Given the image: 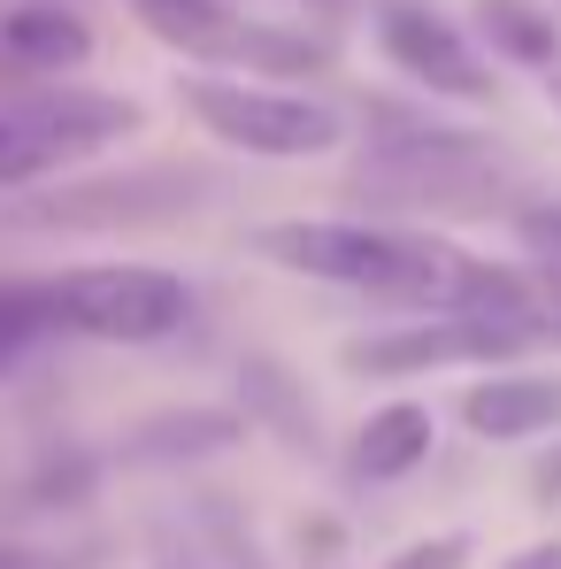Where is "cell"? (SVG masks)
<instances>
[{"label":"cell","mask_w":561,"mask_h":569,"mask_svg":"<svg viewBox=\"0 0 561 569\" xmlns=\"http://www.w3.org/2000/svg\"><path fill=\"white\" fill-rule=\"evenodd\" d=\"M300 547H308V555H331V547H339V523H300Z\"/></svg>","instance_id":"cell-22"},{"label":"cell","mask_w":561,"mask_h":569,"mask_svg":"<svg viewBox=\"0 0 561 569\" xmlns=\"http://www.w3.org/2000/svg\"><path fill=\"white\" fill-rule=\"evenodd\" d=\"M39 339H54V331H47V316H39L31 278H0V378H8Z\"/></svg>","instance_id":"cell-14"},{"label":"cell","mask_w":561,"mask_h":569,"mask_svg":"<svg viewBox=\"0 0 561 569\" xmlns=\"http://www.w3.org/2000/svg\"><path fill=\"white\" fill-rule=\"evenodd\" d=\"M515 239L531 247V262L561 270V200H539V208H515Z\"/></svg>","instance_id":"cell-17"},{"label":"cell","mask_w":561,"mask_h":569,"mask_svg":"<svg viewBox=\"0 0 561 569\" xmlns=\"http://www.w3.org/2000/svg\"><path fill=\"white\" fill-rule=\"evenodd\" d=\"M54 170H62V154L16 108H0V186H31V178H54Z\"/></svg>","instance_id":"cell-15"},{"label":"cell","mask_w":561,"mask_h":569,"mask_svg":"<svg viewBox=\"0 0 561 569\" xmlns=\"http://www.w3.org/2000/svg\"><path fill=\"white\" fill-rule=\"evenodd\" d=\"M239 416H247V431H270V439H292V447L315 439V400H308V385L292 378L284 362H270V355H247V362H239Z\"/></svg>","instance_id":"cell-13"},{"label":"cell","mask_w":561,"mask_h":569,"mask_svg":"<svg viewBox=\"0 0 561 569\" xmlns=\"http://www.w3.org/2000/svg\"><path fill=\"white\" fill-rule=\"evenodd\" d=\"M454 416L477 439H492V447H523V439H539V431L561 423V378H523V370L477 378L454 400Z\"/></svg>","instance_id":"cell-9"},{"label":"cell","mask_w":561,"mask_h":569,"mask_svg":"<svg viewBox=\"0 0 561 569\" xmlns=\"http://www.w3.org/2000/svg\"><path fill=\"white\" fill-rule=\"evenodd\" d=\"M0 62L16 78H62L93 62V23L62 0H16L0 8Z\"/></svg>","instance_id":"cell-8"},{"label":"cell","mask_w":561,"mask_h":569,"mask_svg":"<svg viewBox=\"0 0 561 569\" xmlns=\"http://www.w3.org/2000/svg\"><path fill=\"white\" fill-rule=\"evenodd\" d=\"M469 16H477V39L500 54V62H515V70H561V16L554 0H469Z\"/></svg>","instance_id":"cell-12"},{"label":"cell","mask_w":561,"mask_h":569,"mask_svg":"<svg viewBox=\"0 0 561 569\" xmlns=\"http://www.w3.org/2000/svg\"><path fill=\"white\" fill-rule=\"evenodd\" d=\"M362 162L347 170V200L370 208V223L400 216H492L508 208V162L492 154V139H477L462 123H439L423 108H362Z\"/></svg>","instance_id":"cell-1"},{"label":"cell","mask_w":561,"mask_h":569,"mask_svg":"<svg viewBox=\"0 0 561 569\" xmlns=\"http://www.w3.org/2000/svg\"><path fill=\"white\" fill-rule=\"evenodd\" d=\"M131 16L170 54L208 62V70H239V78L254 70V86L262 78H323L339 62V39H323L308 23H262L231 0H131Z\"/></svg>","instance_id":"cell-3"},{"label":"cell","mask_w":561,"mask_h":569,"mask_svg":"<svg viewBox=\"0 0 561 569\" xmlns=\"http://www.w3.org/2000/svg\"><path fill=\"white\" fill-rule=\"evenodd\" d=\"M531 500H539L547 516H554V508H561V447H547V455L531 462Z\"/></svg>","instance_id":"cell-19"},{"label":"cell","mask_w":561,"mask_h":569,"mask_svg":"<svg viewBox=\"0 0 561 569\" xmlns=\"http://www.w3.org/2000/svg\"><path fill=\"white\" fill-rule=\"evenodd\" d=\"M547 100H554V108H561V70H547Z\"/></svg>","instance_id":"cell-23"},{"label":"cell","mask_w":561,"mask_h":569,"mask_svg":"<svg viewBox=\"0 0 561 569\" xmlns=\"http://www.w3.org/2000/svg\"><path fill=\"white\" fill-rule=\"evenodd\" d=\"M216 192H223V178L200 162H147L123 178H78V186L8 200L0 223H16V231H147V223H178L192 208H208Z\"/></svg>","instance_id":"cell-5"},{"label":"cell","mask_w":561,"mask_h":569,"mask_svg":"<svg viewBox=\"0 0 561 569\" xmlns=\"http://www.w3.org/2000/svg\"><path fill=\"white\" fill-rule=\"evenodd\" d=\"M539 347L531 323L500 316H408L392 331H362L339 347L354 378H431V370H508Z\"/></svg>","instance_id":"cell-6"},{"label":"cell","mask_w":561,"mask_h":569,"mask_svg":"<svg viewBox=\"0 0 561 569\" xmlns=\"http://www.w3.org/2000/svg\"><path fill=\"white\" fill-rule=\"evenodd\" d=\"M239 439H247L239 408H170V416H147L123 439V462H200V455H223Z\"/></svg>","instance_id":"cell-11"},{"label":"cell","mask_w":561,"mask_h":569,"mask_svg":"<svg viewBox=\"0 0 561 569\" xmlns=\"http://www.w3.org/2000/svg\"><path fill=\"white\" fill-rule=\"evenodd\" d=\"M500 569H561V539H539V547H523V555H508Z\"/></svg>","instance_id":"cell-20"},{"label":"cell","mask_w":561,"mask_h":569,"mask_svg":"<svg viewBox=\"0 0 561 569\" xmlns=\"http://www.w3.org/2000/svg\"><path fill=\"white\" fill-rule=\"evenodd\" d=\"M554 8H561V0H554Z\"/></svg>","instance_id":"cell-24"},{"label":"cell","mask_w":561,"mask_h":569,"mask_svg":"<svg viewBox=\"0 0 561 569\" xmlns=\"http://www.w3.org/2000/svg\"><path fill=\"white\" fill-rule=\"evenodd\" d=\"M377 54L408 86H423V93H439V100H462V108L500 100V78L477 54V39H469L462 23H447L439 8H423V0H377Z\"/></svg>","instance_id":"cell-7"},{"label":"cell","mask_w":561,"mask_h":569,"mask_svg":"<svg viewBox=\"0 0 561 569\" xmlns=\"http://www.w3.org/2000/svg\"><path fill=\"white\" fill-rule=\"evenodd\" d=\"M469 555H477V539H469V531H439V539L400 547L392 562H377V569H469Z\"/></svg>","instance_id":"cell-16"},{"label":"cell","mask_w":561,"mask_h":569,"mask_svg":"<svg viewBox=\"0 0 561 569\" xmlns=\"http://www.w3.org/2000/svg\"><path fill=\"white\" fill-rule=\"evenodd\" d=\"M431 439H439V423H431L423 400H384L347 439V477L354 485H400V477H415L431 462Z\"/></svg>","instance_id":"cell-10"},{"label":"cell","mask_w":561,"mask_h":569,"mask_svg":"<svg viewBox=\"0 0 561 569\" xmlns=\"http://www.w3.org/2000/svg\"><path fill=\"white\" fill-rule=\"evenodd\" d=\"M178 108L216 139L254 162H315L347 147V116L331 100H308L292 86H254V78H178Z\"/></svg>","instance_id":"cell-4"},{"label":"cell","mask_w":561,"mask_h":569,"mask_svg":"<svg viewBox=\"0 0 561 569\" xmlns=\"http://www.w3.org/2000/svg\"><path fill=\"white\" fill-rule=\"evenodd\" d=\"M47 331L100 339V347H154L192 323V284L154 262H78L54 278H31Z\"/></svg>","instance_id":"cell-2"},{"label":"cell","mask_w":561,"mask_h":569,"mask_svg":"<svg viewBox=\"0 0 561 569\" xmlns=\"http://www.w3.org/2000/svg\"><path fill=\"white\" fill-rule=\"evenodd\" d=\"M292 8L308 16V31H323V39H331V31H339V23H354L370 0H292Z\"/></svg>","instance_id":"cell-18"},{"label":"cell","mask_w":561,"mask_h":569,"mask_svg":"<svg viewBox=\"0 0 561 569\" xmlns=\"http://www.w3.org/2000/svg\"><path fill=\"white\" fill-rule=\"evenodd\" d=\"M0 569H62V562L39 555V547H0Z\"/></svg>","instance_id":"cell-21"}]
</instances>
